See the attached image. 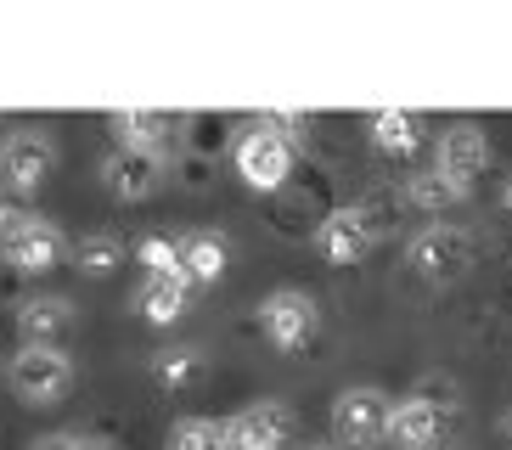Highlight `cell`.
Masks as SVG:
<instances>
[{"label":"cell","instance_id":"1","mask_svg":"<svg viewBox=\"0 0 512 450\" xmlns=\"http://www.w3.org/2000/svg\"><path fill=\"white\" fill-rule=\"evenodd\" d=\"M231 164H237V175L254 186V192L265 197H282L287 186H293V164H299V147L287 141L282 130H271L265 119H248L237 130V141H231Z\"/></svg>","mask_w":512,"mask_h":450},{"label":"cell","instance_id":"2","mask_svg":"<svg viewBox=\"0 0 512 450\" xmlns=\"http://www.w3.org/2000/svg\"><path fill=\"white\" fill-rule=\"evenodd\" d=\"M473 254H479V237L462 220H428L406 237V265L417 270L422 282H456V276H467Z\"/></svg>","mask_w":512,"mask_h":450},{"label":"cell","instance_id":"3","mask_svg":"<svg viewBox=\"0 0 512 450\" xmlns=\"http://www.w3.org/2000/svg\"><path fill=\"white\" fill-rule=\"evenodd\" d=\"M62 147H57V130L51 124H12L0 135V186L17 197L40 192L57 169Z\"/></svg>","mask_w":512,"mask_h":450},{"label":"cell","instance_id":"4","mask_svg":"<svg viewBox=\"0 0 512 450\" xmlns=\"http://www.w3.org/2000/svg\"><path fill=\"white\" fill-rule=\"evenodd\" d=\"M6 383L23 405H57L74 389V355L62 344H17L6 360Z\"/></svg>","mask_w":512,"mask_h":450},{"label":"cell","instance_id":"5","mask_svg":"<svg viewBox=\"0 0 512 450\" xmlns=\"http://www.w3.org/2000/svg\"><path fill=\"white\" fill-rule=\"evenodd\" d=\"M394 394H383L377 383H349L332 400V445L338 450H372L389 439Z\"/></svg>","mask_w":512,"mask_h":450},{"label":"cell","instance_id":"6","mask_svg":"<svg viewBox=\"0 0 512 450\" xmlns=\"http://www.w3.org/2000/svg\"><path fill=\"white\" fill-rule=\"evenodd\" d=\"M377 237H383L377 203H332L327 220L310 231V242H316V254L327 259V265H361L377 248Z\"/></svg>","mask_w":512,"mask_h":450},{"label":"cell","instance_id":"7","mask_svg":"<svg viewBox=\"0 0 512 450\" xmlns=\"http://www.w3.org/2000/svg\"><path fill=\"white\" fill-rule=\"evenodd\" d=\"M259 332H265L276 349L299 355V349H310L321 338V299L304 293V287H271V293L259 299Z\"/></svg>","mask_w":512,"mask_h":450},{"label":"cell","instance_id":"8","mask_svg":"<svg viewBox=\"0 0 512 450\" xmlns=\"http://www.w3.org/2000/svg\"><path fill=\"white\" fill-rule=\"evenodd\" d=\"M490 158H496V141H490V130H484L479 119L439 124V135H434V169H445V175H456V180L473 186V175H484Z\"/></svg>","mask_w":512,"mask_h":450},{"label":"cell","instance_id":"9","mask_svg":"<svg viewBox=\"0 0 512 450\" xmlns=\"http://www.w3.org/2000/svg\"><path fill=\"white\" fill-rule=\"evenodd\" d=\"M96 175H102V186L119 197V203H147V197L169 180V158H164V152L113 147L102 158V169H96Z\"/></svg>","mask_w":512,"mask_h":450},{"label":"cell","instance_id":"10","mask_svg":"<svg viewBox=\"0 0 512 450\" xmlns=\"http://www.w3.org/2000/svg\"><path fill=\"white\" fill-rule=\"evenodd\" d=\"M231 450H293V411L287 400H254L226 417Z\"/></svg>","mask_w":512,"mask_h":450},{"label":"cell","instance_id":"11","mask_svg":"<svg viewBox=\"0 0 512 450\" xmlns=\"http://www.w3.org/2000/svg\"><path fill=\"white\" fill-rule=\"evenodd\" d=\"M62 259H74V242H68V231H62L51 214H34L29 231H23L12 248H0V265L23 270V276H46V270L62 265Z\"/></svg>","mask_w":512,"mask_h":450},{"label":"cell","instance_id":"12","mask_svg":"<svg viewBox=\"0 0 512 450\" xmlns=\"http://www.w3.org/2000/svg\"><path fill=\"white\" fill-rule=\"evenodd\" d=\"M107 130L119 135L113 147H136V152H164L175 158V141H181V113H164V107H119Z\"/></svg>","mask_w":512,"mask_h":450},{"label":"cell","instance_id":"13","mask_svg":"<svg viewBox=\"0 0 512 450\" xmlns=\"http://www.w3.org/2000/svg\"><path fill=\"white\" fill-rule=\"evenodd\" d=\"M467 197H473V186L456 180V175H445V169H434V164L400 180V203L417 209V214H428V220H445V214H451L456 203H467Z\"/></svg>","mask_w":512,"mask_h":450},{"label":"cell","instance_id":"14","mask_svg":"<svg viewBox=\"0 0 512 450\" xmlns=\"http://www.w3.org/2000/svg\"><path fill=\"white\" fill-rule=\"evenodd\" d=\"M175 242H181V265H186V282H192V287H214V282L231 270V242H226V231L192 225V231H181Z\"/></svg>","mask_w":512,"mask_h":450},{"label":"cell","instance_id":"15","mask_svg":"<svg viewBox=\"0 0 512 450\" xmlns=\"http://www.w3.org/2000/svg\"><path fill=\"white\" fill-rule=\"evenodd\" d=\"M12 321H17L23 344H62V332L74 327V304L62 299V293H29L12 310Z\"/></svg>","mask_w":512,"mask_h":450},{"label":"cell","instance_id":"16","mask_svg":"<svg viewBox=\"0 0 512 450\" xmlns=\"http://www.w3.org/2000/svg\"><path fill=\"white\" fill-rule=\"evenodd\" d=\"M389 439L394 450H439L445 445V417L428 400H417V394H400L389 417Z\"/></svg>","mask_w":512,"mask_h":450},{"label":"cell","instance_id":"17","mask_svg":"<svg viewBox=\"0 0 512 450\" xmlns=\"http://www.w3.org/2000/svg\"><path fill=\"white\" fill-rule=\"evenodd\" d=\"M366 135H372L377 152L411 158V152L428 141V124H422L417 113H406V107H377V113H366Z\"/></svg>","mask_w":512,"mask_h":450},{"label":"cell","instance_id":"18","mask_svg":"<svg viewBox=\"0 0 512 450\" xmlns=\"http://www.w3.org/2000/svg\"><path fill=\"white\" fill-rule=\"evenodd\" d=\"M141 310V321H152V327H175L186 315V304H192V287L186 282H169V276H141L136 299H130Z\"/></svg>","mask_w":512,"mask_h":450},{"label":"cell","instance_id":"19","mask_svg":"<svg viewBox=\"0 0 512 450\" xmlns=\"http://www.w3.org/2000/svg\"><path fill=\"white\" fill-rule=\"evenodd\" d=\"M226 135H237V130H231L226 113H186V119H181V141H175V152H186V158H203V164H220V152L231 147Z\"/></svg>","mask_w":512,"mask_h":450},{"label":"cell","instance_id":"20","mask_svg":"<svg viewBox=\"0 0 512 450\" xmlns=\"http://www.w3.org/2000/svg\"><path fill=\"white\" fill-rule=\"evenodd\" d=\"M147 372H152V383H158V389L181 394V389H192L197 377H203V349L164 344V349H152V355H147Z\"/></svg>","mask_w":512,"mask_h":450},{"label":"cell","instance_id":"21","mask_svg":"<svg viewBox=\"0 0 512 450\" xmlns=\"http://www.w3.org/2000/svg\"><path fill=\"white\" fill-rule=\"evenodd\" d=\"M124 254H130V242L102 225V231H85V237L74 242V270H85V276L102 282V276H113V270L124 265Z\"/></svg>","mask_w":512,"mask_h":450},{"label":"cell","instance_id":"22","mask_svg":"<svg viewBox=\"0 0 512 450\" xmlns=\"http://www.w3.org/2000/svg\"><path fill=\"white\" fill-rule=\"evenodd\" d=\"M130 254L141 259V270L147 276H169V282H186V265H181V242L175 237H164V231H147V237L130 248ZM192 287V282H186Z\"/></svg>","mask_w":512,"mask_h":450},{"label":"cell","instance_id":"23","mask_svg":"<svg viewBox=\"0 0 512 450\" xmlns=\"http://www.w3.org/2000/svg\"><path fill=\"white\" fill-rule=\"evenodd\" d=\"M169 450H231L226 445V422L214 417H181L169 428Z\"/></svg>","mask_w":512,"mask_h":450},{"label":"cell","instance_id":"24","mask_svg":"<svg viewBox=\"0 0 512 450\" xmlns=\"http://www.w3.org/2000/svg\"><path fill=\"white\" fill-rule=\"evenodd\" d=\"M411 394H417V400H428L445 422H451L456 411H462V383H456L451 372H422V377H417V389H411Z\"/></svg>","mask_w":512,"mask_h":450},{"label":"cell","instance_id":"25","mask_svg":"<svg viewBox=\"0 0 512 450\" xmlns=\"http://www.w3.org/2000/svg\"><path fill=\"white\" fill-rule=\"evenodd\" d=\"M259 119L271 124V130H282L293 147H299V141H310V130H316V119H310V113H259Z\"/></svg>","mask_w":512,"mask_h":450},{"label":"cell","instance_id":"26","mask_svg":"<svg viewBox=\"0 0 512 450\" xmlns=\"http://www.w3.org/2000/svg\"><path fill=\"white\" fill-rule=\"evenodd\" d=\"M29 225H34V209H23V203H6V209H0V248H12V242L29 231Z\"/></svg>","mask_w":512,"mask_h":450},{"label":"cell","instance_id":"27","mask_svg":"<svg viewBox=\"0 0 512 450\" xmlns=\"http://www.w3.org/2000/svg\"><path fill=\"white\" fill-rule=\"evenodd\" d=\"M91 445V434H74V428H57V434H40L29 450H85Z\"/></svg>","mask_w":512,"mask_h":450},{"label":"cell","instance_id":"28","mask_svg":"<svg viewBox=\"0 0 512 450\" xmlns=\"http://www.w3.org/2000/svg\"><path fill=\"white\" fill-rule=\"evenodd\" d=\"M293 450H338L332 439H304V445H293Z\"/></svg>","mask_w":512,"mask_h":450},{"label":"cell","instance_id":"29","mask_svg":"<svg viewBox=\"0 0 512 450\" xmlns=\"http://www.w3.org/2000/svg\"><path fill=\"white\" fill-rule=\"evenodd\" d=\"M501 209L512 214V175H507V186H501Z\"/></svg>","mask_w":512,"mask_h":450},{"label":"cell","instance_id":"30","mask_svg":"<svg viewBox=\"0 0 512 450\" xmlns=\"http://www.w3.org/2000/svg\"><path fill=\"white\" fill-rule=\"evenodd\" d=\"M501 439H507V445H512V411H507V417H501Z\"/></svg>","mask_w":512,"mask_h":450},{"label":"cell","instance_id":"31","mask_svg":"<svg viewBox=\"0 0 512 450\" xmlns=\"http://www.w3.org/2000/svg\"><path fill=\"white\" fill-rule=\"evenodd\" d=\"M439 450H467V445H456V439H445V445H439Z\"/></svg>","mask_w":512,"mask_h":450},{"label":"cell","instance_id":"32","mask_svg":"<svg viewBox=\"0 0 512 450\" xmlns=\"http://www.w3.org/2000/svg\"><path fill=\"white\" fill-rule=\"evenodd\" d=\"M6 203H12V192H6V186H0V209H6Z\"/></svg>","mask_w":512,"mask_h":450}]
</instances>
